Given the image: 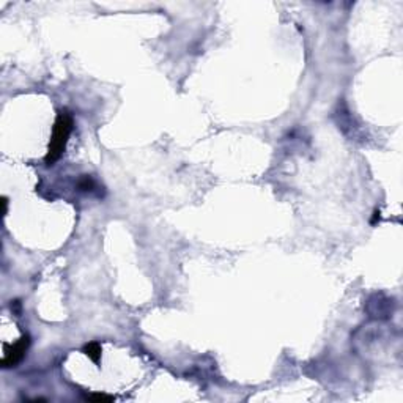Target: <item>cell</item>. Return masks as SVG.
I'll return each instance as SVG.
<instances>
[{"label": "cell", "mask_w": 403, "mask_h": 403, "mask_svg": "<svg viewBox=\"0 0 403 403\" xmlns=\"http://www.w3.org/2000/svg\"><path fill=\"white\" fill-rule=\"evenodd\" d=\"M90 400H95V401H111L112 397H109V395H104V394H93L89 397Z\"/></svg>", "instance_id": "277c9868"}, {"label": "cell", "mask_w": 403, "mask_h": 403, "mask_svg": "<svg viewBox=\"0 0 403 403\" xmlns=\"http://www.w3.org/2000/svg\"><path fill=\"white\" fill-rule=\"evenodd\" d=\"M27 347H29V337H22L18 344L13 347V351L8 353L7 358L4 359V367H11V365H16L24 358V353H26Z\"/></svg>", "instance_id": "7a4b0ae2"}, {"label": "cell", "mask_w": 403, "mask_h": 403, "mask_svg": "<svg viewBox=\"0 0 403 403\" xmlns=\"http://www.w3.org/2000/svg\"><path fill=\"white\" fill-rule=\"evenodd\" d=\"M84 351H85V355H87L95 362H98V361H100V358H101V347H100L98 342H92V344H89L87 347H85Z\"/></svg>", "instance_id": "3957f363"}, {"label": "cell", "mask_w": 403, "mask_h": 403, "mask_svg": "<svg viewBox=\"0 0 403 403\" xmlns=\"http://www.w3.org/2000/svg\"><path fill=\"white\" fill-rule=\"evenodd\" d=\"M71 131H72V117L68 112H60L57 115L51 143H49V150L46 154V164L47 166H52L55 161L60 159V156L63 154Z\"/></svg>", "instance_id": "6da1fadb"}]
</instances>
